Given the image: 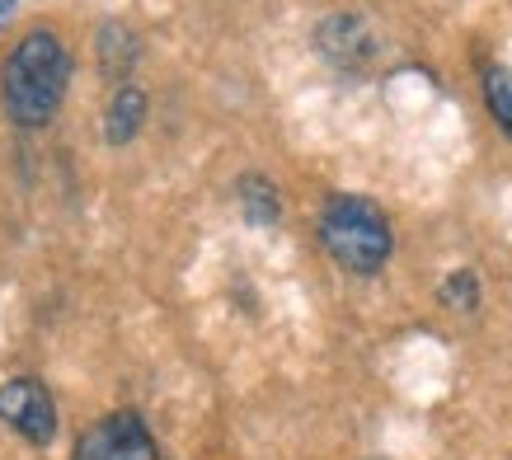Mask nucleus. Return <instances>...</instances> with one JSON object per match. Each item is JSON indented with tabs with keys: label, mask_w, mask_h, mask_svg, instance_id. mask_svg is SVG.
Segmentation results:
<instances>
[{
	"label": "nucleus",
	"mask_w": 512,
	"mask_h": 460,
	"mask_svg": "<svg viewBox=\"0 0 512 460\" xmlns=\"http://www.w3.org/2000/svg\"><path fill=\"white\" fill-rule=\"evenodd\" d=\"M71 52L52 29H33L19 38L10 62L0 71V104L19 127H43L62 108Z\"/></svg>",
	"instance_id": "1"
},
{
	"label": "nucleus",
	"mask_w": 512,
	"mask_h": 460,
	"mask_svg": "<svg viewBox=\"0 0 512 460\" xmlns=\"http://www.w3.org/2000/svg\"><path fill=\"white\" fill-rule=\"evenodd\" d=\"M320 240H325L329 259L348 268V273H381V263L390 259V221L386 212L367 198H329L325 216H320Z\"/></svg>",
	"instance_id": "2"
},
{
	"label": "nucleus",
	"mask_w": 512,
	"mask_h": 460,
	"mask_svg": "<svg viewBox=\"0 0 512 460\" xmlns=\"http://www.w3.org/2000/svg\"><path fill=\"white\" fill-rule=\"evenodd\" d=\"M0 418L33 446H47L57 437V404L47 395V385L33 381V376L0 385Z\"/></svg>",
	"instance_id": "3"
},
{
	"label": "nucleus",
	"mask_w": 512,
	"mask_h": 460,
	"mask_svg": "<svg viewBox=\"0 0 512 460\" xmlns=\"http://www.w3.org/2000/svg\"><path fill=\"white\" fill-rule=\"evenodd\" d=\"M76 460H160V451L137 414H109L80 437Z\"/></svg>",
	"instance_id": "4"
},
{
	"label": "nucleus",
	"mask_w": 512,
	"mask_h": 460,
	"mask_svg": "<svg viewBox=\"0 0 512 460\" xmlns=\"http://www.w3.org/2000/svg\"><path fill=\"white\" fill-rule=\"evenodd\" d=\"M146 123V94L137 85H118L109 99V113H104V137L109 146H127L137 137V127Z\"/></svg>",
	"instance_id": "5"
},
{
	"label": "nucleus",
	"mask_w": 512,
	"mask_h": 460,
	"mask_svg": "<svg viewBox=\"0 0 512 460\" xmlns=\"http://www.w3.org/2000/svg\"><path fill=\"white\" fill-rule=\"evenodd\" d=\"M137 62V38L123 29V24H104L99 29V66H104V76H123L127 66Z\"/></svg>",
	"instance_id": "6"
},
{
	"label": "nucleus",
	"mask_w": 512,
	"mask_h": 460,
	"mask_svg": "<svg viewBox=\"0 0 512 460\" xmlns=\"http://www.w3.org/2000/svg\"><path fill=\"white\" fill-rule=\"evenodd\" d=\"M484 104L494 113V123L503 127V137L512 141V71L508 66H484Z\"/></svg>",
	"instance_id": "7"
},
{
	"label": "nucleus",
	"mask_w": 512,
	"mask_h": 460,
	"mask_svg": "<svg viewBox=\"0 0 512 460\" xmlns=\"http://www.w3.org/2000/svg\"><path fill=\"white\" fill-rule=\"evenodd\" d=\"M240 202H245V216L254 226H268V221H278V188L264 184V179H245L240 184Z\"/></svg>",
	"instance_id": "8"
},
{
	"label": "nucleus",
	"mask_w": 512,
	"mask_h": 460,
	"mask_svg": "<svg viewBox=\"0 0 512 460\" xmlns=\"http://www.w3.org/2000/svg\"><path fill=\"white\" fill-rule=\"evenodd\" d=\"M442 306H451V310H475L480 306V282H475L470 268H461V273L447 277V287H442Z\"/></svg>",
	"instance_id": "9"
},
{
	"label": "nucleus",
	"mask_w": 512,
	"mask_h": 460,
	"mask_svg": "<svg viewBox=\"0 0 512 460\" xmlns=\"http://www.w3.org/2000/svg\"><path fill=\"white\" fill-rule=\"evenodd\" d=\"M19 0H0V29H5V19H10V10H15Z\"/></svg>",
	"instance_id": "10"
}]
</instances>
